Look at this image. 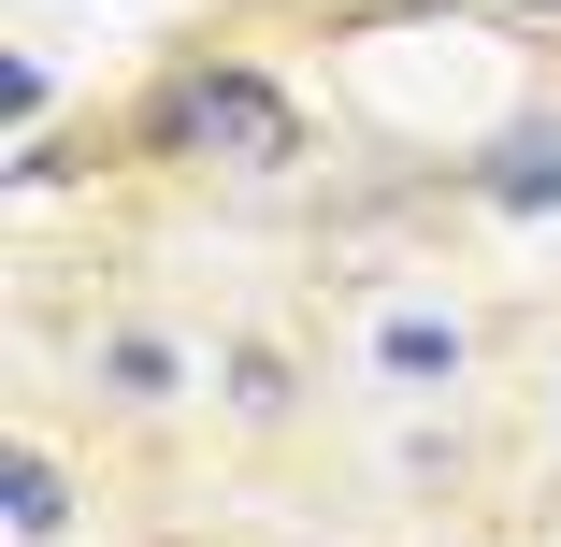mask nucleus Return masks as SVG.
<instances>
[{
	"instance_id": "obj_1",
	"label": "nucleus",
	"mask_w": 561,
	"mask_h": 547,
	"mask_svg": "<svg viewBox=\"0 0 561 547\" xmlns=\"http://www.w3.org/2000/svg\"><path fill=\"white\" fill-rule=\"evenodd\" d=\"M145 145L159 159H245V173H274V159H302V116L260 87V72H173L159 87V116H145Z\"/></svg>"
},
{
	"instance_id": "obj_4",
	"label": "nucleus",
	"mask_w": 561,
	"mask_h": 547,
	"mask_svg": "<svg viewBox=\"0 0 561 547\" xmlns=\"http://www.w3.org/2000/svg\"><path fill=\"white\" fill-rule=\"evenodd\" d=\"M461 361V332H432V317H389V375H446Z\"/></svg>"
},
{
	"instance_id": "obj_3",
	"label": "nucleus",
	"mask_w": 561,
	"mask_h": 547,
	"mask_svg": "<svg viewBox=\"0 0 561 547\" xmlns=\"http://www.w3.org/2000/svg\"><path fill=\"white\" fill-rule=\"evenodd\" d=\"M0 518H15V533H58V518H72V490H58V461H44V447L0 461Z\"/></svg>"
},
{
	"instance_id": "obj_5",
	"label": "nucleus",
	"mask_w": 561,
	"mask_h": 547,
	"mask_svg": "<svg viewBox=\"0 0 561 547\" xmlns=\"http://www.w3.org/2000/svg\"><path fill=\"white\" fill-rule=\"evenodd\" d=\"M518 15H561V0H518Z\"/></svg>"
},
{
	"instance_id": "obj_2",
	"label": "nucleus",
	"mask_w": 561,
	"mask_h": 547,
	"mask_svg": "<svg viewBox=\"0 0 561 547\" xmlns=\"http://www.w3.org/2000/svg\"><path fill=\"white\" fill-rule=\"evenodd\" d=\"M476 187H490L504 216H547V202H561V116H533V130H504V145L476 159Z\"/></svg>"
}]
</instances>
